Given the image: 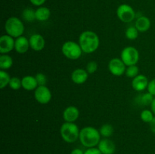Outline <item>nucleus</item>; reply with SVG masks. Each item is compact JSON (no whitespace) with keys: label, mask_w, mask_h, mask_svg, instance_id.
Returning <instances> with one entry per match:
<instances>
[{"label":"nucleus","mask_w":155,"mask_h":154,"mask_svg":"<svg viewBox=\"0 0 155 154\" xmlns=\"http://www.w3.org/2000/svg\"><path fill=\"white\" fill-rule=\"evenodd\" d=\"M79 44L84 53L91 54L96 51L100 45L99 37L93 31L83 32L79 37Z\"/></svg>","instance_id":"1"},{"label":"nucleus","mask_w":155,"mask_h":154,"mask_svg":"<svg viewBox=\"0 0 155 154\" xmlns=\"http://www.w3.org/2000/svg\"><path fill=\"white\" fill-rule=\"evenodd\" d=\"M101 136L99 131L96 128L94 127L86 126L80 130L79 139L83 146L87 148H91L98 145L101 140Z\"/></svg>","instance_id":"2"},{"label":"nucleus","mask_w":155,"mask_h":154,"mask_svg":"<svg viewBox=\"0 0 155 154\" xmlns=\"http://www.w3.org/2000/svg\"><path fill=\"white\" fill-rule=\"evenodd\" d=\"M80 130L74 122H65L61 126L60 133L62 139L67 143H74L80 137Z\"/></svg>","instance_id":"3"},{"label":"nucleus","mask_w":155,"mask_h":154,"mask_svg":"<svg viewBox=\"0 0 155 154\" xmlns=\"http://www.w3.org/2000/svg\"><path fill=\"white\" fill-rule=\"evenodd\" d=\"M5 30L8 35L13 38H18L24 33V23L16 17H11L5 24Z\"/></svg>","instance_id":"4"},{"label":"nucleus","mask_w":155,"mask_h":154,"mask_svg":"<svg viewBox=\"0 0 155 154\" xmlns=\"http://www.w3.org/2000/svg\"><path fill=\"white\" fill-rule=\"evenodd\" d=\"M61 51L64 55L70 60H77L83 54L80 44L74 41H67L62 45Z\"/></svg>","instance_id":"5"},{"label":"nucleus","mask_w":155,"mask_h":154,"mask_svg":"<svg viewBox=\"0 0 155 154\" xmlns=\"http://www.w3.org/2000/svg\"><path fill=\"white\" fill-rule=\"evenodd\" d=\"M120 59L126 66L136 65L139 60V52L135 47L127 46L123 49L120 54Z\"/></svg>","instance_id":"6"},{"label":"nucleus","mask_w":155,"mask_h":154,"mask_svg":"<svg viewBox=\"0 0 155 154\" xmlns=\"http://www.w3.org/2000/svg\"><path fill=\"white\" fill-rule=\"evenodd\" d=\"M117 15L118 18L124 23L132 22L136 18L134 9L127 4H122L117 8Z\"/></svg>","instance_id":"7"},{"label":"nucleus","mask_w":155,"mask_h":154,"mask_svg":"<svg viewBox=\"0 0 155 154\" xmlns=\"http://www.w3.org/2000/svg\"><path fill=\"white\" fill-rule=\"evenodd\" d=\"M34 98L38 103L41 104H46L51 99V92L45 85H40L34 91Z\"/></svg>","instance_id":"8"},{"label":"nucleus","mask_w":155,"mask_h":154,"mask_svg":"<svg viewBox=\"0 0 155 154\" xmlns=\"http://www.w3.org/2000/svg\"><path fill=\"white\" fill-rule=\"evenodd\" d=\"M108 69L110 73L116 76H120L125 73L127 66L120 58H112L108 63Z\"/></svg>","instance_id":"9"},{"label":"nucleus","mask_w":155,"mask_h":154,"mask_svg":"<svg viewBox=\"0 0 155 154\" xmlns=\"http://www.w3.org/2000/svg\"><path fill=\"white\" fill-rule=\"evenodd\" d=\"M15 40L9 35H3L0 37V53L5 54L15 49Z\"/></svg>","instance_id":"10"},{"label":"nucleus","mask_w":155,"mask_h":154,"mask_svg":"<svg viewBox=\"0 0 155 154\" xmlns=\"http://www.w3.org/2000/svg\"><path fill=\"white\" fill-rule=\"evenodd\" d=\"M148 78L145 75L139 74L137 76L133 79L132 81V87L136 91H142L148 88Z\"/></svg>","instance_id":"11"},{"label":"nucleus","mask_w":155,"mask_h":154,"mask_svg":"<svg viewBox=\"0 0 155 154\" xmlns=\"http://www.w3.org/2000/svg\"><path fill=\"white\" fill-rule=\"evenodd\" d=\"M80 116V110L74 106H69L63 112V119L67 122H74Z\"/></svg>","instance_id":"12"},{"label":"nucleus","mask_w":155,"mask_h":154,"mask_svg":"<svg viewBox=\"0 0 155 154\" xmlns=\"http://www.w3.org/2000/svg\"><path fill=\"white\" fill-rule=\"evenodd\" d=\"M30 48L36 51H40L44 48L45 42L44 38L40 34H33L29 39Z\"/></svg>","instance_id":"13"},{"label":"nucleus","mask_w":155,"mask_h":154,"mask_svg":"<svg viewBox=\"0 0 155 154\" xmlns=\"http://www.w3.org/2000/svg\"><path fill=\"white\" fill-rule=\"evenodd\" d=\"M98 148L102 154H114L116 150L114 143L110 139L104 138L100 140Z\"/></svg>","instance_id":"14"},{"label":"nucleus","mask_w":155,"mask_h":154,"mask_svg":"<svg viewBox=\"0 0 155 154\" xmlns=\"http://www.w3.org/2000/svg\"><path fill=\"white\" fill-rule=\"evenodd\" d=\"M89 77V73L85 69L78 68L73 71L71 74V79L75 84L82 85L86 82Z\"/></svg>","instance_id":"15"},{"label":"nucleus","mask_w":155,"mask_h":154,"mask_svg":"<svg viewBox=\"0 0 155 154\" xmlns=\"http://www.w3.org/2000/svg\"><path fill=\"white\" fill-rule=\"evenodd\" d=\"M30 48V42L27 38L23 36L16 38L15 43V50L18 54H24L28 51Z\"/></svg>","instance_id":"16"},{"label":"nucleus","mask_w":155,"mask_h":154,"mask_svg":"<svg viewBox=\"0 0 155 154\" xmlns=\"http://www.w3.org/2000/svg\"><path fill=\"white\" fill-rule=\"evenodd\" d=\"M22 88L27 91H35L38 87V83L36 77L33 75H26L21 79Z\"/></svg>","instance_id":"17"},{"label":"nucleus","mask_w":155,"mask_h":154,"mask_svg":"<svg viewBox=\"0 0 155 154\" xmlns=\"http://www.w3.org/2000/svg\"><path fill=\"white\" fill-rule=\"evenodd\" d=\"M135 27L139 30V32L145 33V32L148 31L151 27V21H150L149 18L145 16L139 17L136 20Z\"/></svg>","instance_id":"18"},{"label":"nucleus","mask_w":155,"mask_h":154,"mask_svg":"<svg viewBox=\"0 0 155 154\" xmlns=\"http://www.w3.org/2000/svg\"><path fill=\"white\" fill-rule=\"evenodd\" d=\"M154 100V96L149 92L139 95L137 98H136V102L138 104L142 106H148L151 105Z\"/></svg>","instance_id":"19"},{"label":"nucleus","mask_w":155,"mask_h":154,"mask_svg":"<svg viewBox=\"0 0 155 154\" xmlns=\"http://www.w3.org/2000/svg\"><path fill=\"white\" fill-rule=\"evenodd\" d=\"M51 11L46 7H39L36 10V19L39 21H45L48 20Z\"/></svg>","instance_id":"20"},{"label":"nucleus","mask_w":155,"mask_h":154,"mask_svg":"<svg viewBox=\"0 0 155 154\" xmlns=\"http://www.w3.org/2000/svg\"><path fill=\"white\" fill-rule=\"evenodd\" d=\"M13 65V59L8 54H1L0 56V69L6 70L10 69Z\"/></svg>","instance_id":"21"},{"label":"nucleus","mask_w":155,"mask_h":154,"mask_svg":"<svg viewBox=\"0 0 155 154\" xmlns=\"http://www.w3.org/2000/svg\"><path fill=\"white\" fill-rule=\"evenodd\" d=\"M22 18L27 22H33L36 19V11L30 8L24 9L22 12Z\"/></svg>","instance_id":"22"},{"label":"nucleus","mask_w":155,"mask_h":154,"mask_svg":"<svg viewBox=\"0 0 155 154\" xmlns=\"http://www.w3.org/2000/svg\"><path fill=\"white\" fill-rule=\"evenodd\" d=\"M99 132L103 137H109L113 134L114 128L110 124H104V125H101V127L100 128Z\"/></svg>","instance_id":"23"},{"label":"nucleus","mask_w":155,"mask_h":154,"mask_svg":"<svg viewBox=\"0 0 155 154\" xmlns=\"http://www.w3.org/2000/svg\"><path fill=\"white\" fill-rule=\"evenodd\" d=\"M11 77L9 74L5 70L0 71V88L1 89H3L6 86L8 85L10 82Z\"/></svg>","instance_id":"24"},{"label":"nucleus","mask_w":155,"mask_h":154,"mask_svg":"<svg viewBox=\"0 0 155 154\" xmlns=\"http://www.w3.org/2000/svg\"><path fill=\"white\" fill-rule=\"evenodd\" d=\"M125 36L130 40H135L139 36V30L136 27H130L126 30Z\"/></svg>","instance_id":"25"},{"label":"nucleus","mask_w":155,"mask_h":154,"mask_svg":"<svg viewBox=\"0 0 155 154\" xmlns=\"http://www.w3.org/2000/svg\"><path fill=\"white\" fill-rule=\"evenodd\" d=\"M154 113L151 110H142V113L140 114L141 119L144 122H146V123H150L151 121L153 120V119L154 118Z\"/></svg>","instance_id":"26"},{"label":"nucleus","mask_w":155,"mask_h":154,"mask_svg":"<svg viewBox=\"0 0 155 154\" xmlns=\"http://www.w3.org/2000/svg\"><path fill=\"white\" fill-rule=\"evenodd\" d=\"M139 68L136 65H132V66H129L127 67L126 69L125 74L127 77L129 78H135L139 75Z\"/></svg>","instance_id":"27"},{"label":"nucleus","mask_w":155,"mask_h":154,"mask_svg":"<svg viewBox=\"0 0 155 154\" xmlns=\"http://www.w3.org/2000/svg\"><path fill=\"white\" fill-rule=\"evenodd\" d=\"M8 86L12 90H19L22 87V83H21V79H20L18 77H12L11 78L10 82H9Z\"/></svg>","instance_id":"28"},{"label":"nucleus","mask_w":155,"mask_h":154,"mask_svg":"<svg viewBox=\"0 0 155 154\" xmlns=\"http://www.w3.org/2000/svg\"><path fill=\"white\" fill-rule=\"evenodd\" d=\"M36 79L37 81L38 85H45L47 83V77L45 74L42 73V72H39L36 75Z\"/></svg>","instance_id":"29"},{"label":"nucleus","mask_w":155,"mask_h":154,"mask_svg":"<svg viewBox=\"0 0 155 154\" xmlns=\"http://www.w3.org/2000/svg\"><path fill=\"white\" fill-rule=\"evenodd\" d=\"M98 69V63L95 61H90L86 65V71L89 74H92L95 72Z\"/></svg>","instance_id":"30"},{"label":"nucleus","mask_w":155,"mask_h":154,"mask_svg":"<svg viewBox=\"0 0 155 154\" xmlns=\"http://www.w3.org/2000/svg\"><path fill=\"white\" fill-rule=\"evenodd\" d=\"M147 89H148V92L151 94L153 96H155V79H153L148 82Z\"/></svg>","instance_id":"31"},{"label":"nucleus","mask_w":155,"mask_h":154,"mask_svg":"<svg viewBox=\"0 0 155 154\" xmlns=\"http://www.w3.org/2000/svg\"><path fill=\"white\" fill-rule=\"evenodd\" d=\"M84 154H102L98 148L96 147H91L88 148L84 152Z\"/></svg>","instance_id":"32"},{"label":"nucleus","mask_w":155,"mask_h":154,"mask_svg":"<svg viewBox=\"0 0 155 154\" xmlns=\"http://www.w3.org/2000/svg\"><path fill=\"white\" fill-rule=\"evenodd\" d=\"M30 2L36 6H41L45 3V0H30Z\"/></svg>","instance_id":"33"},{"label":"nucleus","mask_w":155,"mask_h":154,"mask_svg":"<svg viewBox=\"0 0 155 154\" xmlns=\"http://www.w3.org/2000/svg\"><path fill=\"white\" fill-rule=\"evenodd\" d=\"M149 125H150V128H151V131L155 134V116L154 119H153V120L149 123Z\"/></svg>","instance_id":"34"},{"label":"nucleus","mask_w":155,"mask_h":154,"mask_svg":"<svg viewBox=\"0 0 155 154\" xmlns=\"http://www.w3.org/2000/svg\"><path fill=\"white\" fill-rule=\"evenodd\" d=\"M71 154H84V152H83L81 149L76 148V149H73V150L71 151Z\"/></svg>","instance_id":"35"},{"label":"nucleus","mask_w":155,"mask_h":154,"mask_svg":"<svg viewBox=\"0 0 155 154\" xmlns=\"http://www.w3.org/2000/svg\"><path fill=\"white\" fill-rule=\"evenodd\" d=\"M151 111L153 112V113L155 115V97L154 98V100H153L152 103L151 104Z\"/></svg>","instance_id":"36"}]
</instances>
